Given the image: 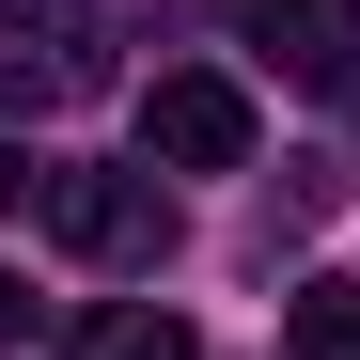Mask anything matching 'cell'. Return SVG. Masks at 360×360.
Wrapping results in <instances>:
<instances>
[{
  "label": "cell",
  "instance_id": "5b68a950",
  "mask_svg": "<svg viewBox=\"0 0 360 360\" xmlns=\"http://www.w3.org/2000/svg\"><path fill=\"white\" fill-rule=\"evenodd\" d=\"M79 360H204V345H188L172 297H94V314H79Z\"/></svg>",
  "mask_w": 360,
  "mask_h": 360
},
{
  "label": "cell",
  "instance_id": "3957f363",
  "mask_svg": "<svg viewBox=\"0 0 360 360\" xmlns=\"http://www.w3.org/2000/svg\"><path fill=\"white\" fill-rule=\"evenodd\" d=\"M235 157H251V94L219 63H172L141 94V172H235Z\"/></svg>",
  "mask_w": 360,
  "mask_h": 360
},
{
  "label": "cell",
  "instance_id": "ba28073f",
  "mask_svg": "<svg viewBox=\"0 0 360 360\" xmlns=\"http://www.w3.org/2000/svg\"><path fill=\"white\" fill-rule=\"evenodd\" d=\"M16 329H32V282H16V266H0V345H16Z\"/></svg>",
  "mask_w": 360,
  "mask_h": 360
},
{
  "label": "cell",
  "instance_id": "277c9868",
  "mask_svg": "<svg viewBox=\"0 0 360 360\" xmlns=\"http://www.w3.org/2000/svg\"><path fill=\"white\" fill-rule=\"evenodd\" d=\"M235 32H251L297 94H360V0H235Z\"/></svg>",
  "mask_w": 360,
  "mask_h": 360
},
{
  "label": "cell",
  "instance_id": "6da1fadb",
  "mask_svg": "<svg viewBox=\"0 0 360 360\" xmlns=\"http://www.w3.org/2000/svg\"><path fill=\"white\" fill-rule=\"evenodd\" d=\"M110 94V32L79 0H0V110H79Z\"/></svg>",
  "mask_w": 360,
  "mask_h": 360
},
{
  "label": "cell",
  "instance_id": "8992f818",
  "mask_svg": "<svg viewBox=\"0 0 360 360\" xmlns=\"http://www.w3.org/2000/svg\"><path fill=\"white\" fill-rule=\"evenodd\" d=\"M282 360H360V282H297L282 297Z\"/></svg>",
  "mask_w": 360,
  "mask_h": 360
},
{
  "label": "cell",
  "instance_id": "7a4b0ae2",
  "mask_svg": "<svg viewBox=\"0 0 360 360\" xmlns=\"http://www.w3.org/2000/svg\"><path fill=\"white\" fill-rule=\"evenodd\" d=\"M47 235L79 266H157L172 251V188L157 172H47Z\"/></svg>",
  "mask_w": 360,
  "mask_h": 360
},
{
  "label": "cell",
  "instance_id": "52a82bcc",
  "mask_svg": "<svg viewBox=\"0 0 360 360\" xmlns=\"http://www.w3.org/2000/svg\"><path fill=\"white\" fill-rule=\"evenodd\" d=\"M16 204H47V157H16V141H0V219H16Z\"/></svg>",
  "mask_w": 360,
  "mask_h": 360
}]
</instances>
